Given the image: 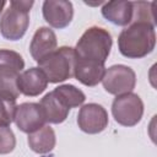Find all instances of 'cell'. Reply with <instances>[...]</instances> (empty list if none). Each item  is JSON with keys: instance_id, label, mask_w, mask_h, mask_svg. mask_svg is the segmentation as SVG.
I'll use <instances>...</instances> for the list:
<instances>
[{"instance_id": "obj_18", "label": "cell", "mask_w": 157, "mask_h": 157, "mask_svg": "<svg viewBox=\"0 0 157 157\" xmlns=\"http://www.w3.org/2000/svg\"><path fill=\"white\" fill-rule=\"evenodd\" d=\"M16 99L10 94H0V125L9 126L13 121L17 108Z\"/></svg>"}, {"instance_id": "obj_6", "label": "cell", "mask_w": 157, "mask_h": 157, "mask_svg": "<svg viewBox=\"0 0 157 157\" xmlns=\"http://www.w3.org/2000/svg\"><path fill=\"white\" fill-rule=\"evenodd\" d=\"M102 83L104 90L110 94H123L131 92L136 85V75L134 70L125 65H113L108 67L103 75Z\"/></svg>"}, {"instance_id": "obj_20", "label": "cell", "mask_w": 157, "mask_h": 157, "mask_svg": "<svg viewBox=\"0 0 157 157\" xmlns=\"http://www.w3.org/2000/svg\"><path fill=\"white\" fill-rule=\"evenodd\" d=\"M16 80L17 78H11L0 74V94H10L15 98H18L20 92L16 86Z\"/></svg>"}, {"instance_id": "obj_7", "label": "cell", "mask_w": 157, "mask_h": 157, "mask_svg": "<svg viewBox=\"0 0 157 157\" xmlns=\"http://www.w3.org/2000/svg\"><path fill=\"white\" fill-rule=\"evenodd\" d=\"M77 124L86 134H99L108 125V113L101 104H85L78 112Z\"/></svg>"}, {"instance_id": "obj_19", "label": "cell", "mask_w": 157, "mask_h": 157, "mask_svg": "<svg viewBox=\"0 0 157 157\" xmlns=\"http://www.w3.org/2000/svg\"><path fill=\"white\" fill-rule=\"evenodd\" d=\"M16 139L13 131L5 125H0V155H7L13 151Z\"/></svg>"}, {"instance_id": "obj_10", "label": "cell", "mask_w": 157, "mask_h": 157, "mask_svg": "<svg viewBox=\"0 0 157 157\" xmlns=\"http://www.w3.org/2000/svg\"><path fill=\"white\" fill-rule=\"evenodd\" d=\"M16 86L20 93L27 97H36L47 88L48 80L39 67H31L18 75Z\"/></svg>"}, {"instance_id": "obj_13", "label": "cell", "mask_w": 157, "mask_h": 157, "mask_svg": "<svg viewBox=\"0 0 157 157\" xmlns=\"http://www.w3.org/2000/svg\"><path fill=\"white\" fill-rule=\"evenodd\" d=\"M102 15L117 26H128L132 21L134 9L131 1H108L102 7Z\"/></svg>"}, {"instance_id": "obj_2", "label": "cell", "mask_w": 157, "mask_h": 157, "mask_svg": "<svg viewBox=\"0 0 157 157\" xmlns=\"http://www.w3.org/2000/svg\"><path fill=\"white\" fill-rule=\"evenodd\" d=\"M112 44V36L107 29L96 26L90 27L83 32L74 48L75 56L77 59L104 64L110 53Z\"/></svg>"}, {"instance_id": "obj_22", "label": "cell", "mask_w": 157, "mask_h": 157, "mask_svg": "<svg viewBox=\"0 0 157 157\" xmlns=\"http://www.w3.org/2000/svg\"><path fill=\"white\" fill-rule=\"evenodd\" d=\"M47 157H54V156H47Z\"/></svg>"}, {"instance_id": "obj_9", "label": "cell", "mask_w": 157, "mask_h": 157, "mask_svg": "<svg viewBox=\"0 0 157 157\" xmlns=\"http://www.w3.org/2000/svg\"><path fill=\"white\" fill-rule=\"evenodd\" d=\"M42 10L47 23L58 29L67 27L74 17L72 4L65 0H47L43 2Z\"/></svg>"}, {"instance_id": "obj_5", "label": "cell", "mask_w": 157, "mask_h": 157, "mask_svg": "<svg viewBox=\"0 0 157 157\" xmlns=\"http://www.w3.org/2000/svg\"><path fill=\"white\" fill-rule=\"evenodd\" d=\"M112 113L115 121L123 126H134L140 123L144 114V103L141 98L132 93H123L114 98Z\"/></svg>"}, {"instance_id": "obj_3", "label": "cell", "mask_w": 157, "mask_h": 157, "mask_svg": "<svg viewBox=\"0 0 157 157\" xmlns=\"http://www.w3.org/2000/svg\"><path fill=\"white\" fill-rule=\"evenodd\" d=\"M32 6V0L10 1L9 9L0 17V33L5 39L18 40L25 36L29 25V10Z\"/></svg>"}, {"instance_id": "obj_16", "label": "cell", "mask_w": 157, "mask_h": 157, "mask_svg": "<svg viewBox=\"0 0 157 157\" xmlns=\"http://www.w3.org/2000/svg\"><path fill=\"white\" fill-rule=\"evenodd\" d=\"M23 69V58L17 52L10 49H0V74L11 78H17Z\"/></svg>"}, {"instance_id": "obj_21", "label": "cell", "mask_w": 157, "mask_h": 157, "mask_svg": "<svg viewBox=\"0 0 157 157\" xmlns=\"http://www.w3.org/2000/svg\"><path fill=\"white\" fill-rule=\"evenodd\" d=\"M6 5V1H4V0H0V13H1V11H2V9H4V6Z\"/></svg>"}, {"instance_id": "obj_8", "label": "cell", "mask_w": 157, "mask_h": 157, "mask_svg": "<svg viewBox=\"0 0 157 157\" xmlns=\"http://www.w3.org/2000/svg\"><path fill=\"white\" fill-rule=\"evenodd\" d=\"M13 121L16 126L26 134L39 130L47 123L39 103H22L17 105Z\"/></svg>"}, {"instance_id": "obj_12", "label": "cell", "mask_w": 157, "mask_h": 157, "mask_svg": "<svg viewBox=\"0 0 157 157\" xmlns=\"http://www.w3.org/2000/svg\"><path fill=\"white\" fill-rule=\"evenodd\" d=\"M104 72H105L104 64L88 61V60H83V59H77L75 56L74 76L82 85L88 86V87H93V86L98 85L103 78Z\"/></svg>"}, {"instance_id": "obj_14", "label": "cell", "mask_w": 157, "mask_h": 157, "mask_svg": "<svg viewBox=\"0 0 157 157\" xmlns=\"http://www.w3.org/2000/svg\"><path fill=\"white\" fill-rule=\"evenodd\" d=\"M42 110H43V114H44V118H45V121L47 123H50V124H60L63 123L67 115H69V108L52 92L47 93L40 103H39Z\"/></svg>"}, {"instance_id": "obj_1", "label": "cell", "mask_w": 157, "mask_h": 157, "mask_svg": "<svg viewBox=\"0 0 157 157\" xmlns=\"http://www.w3.org/2000/svg\"><path fill=\"white\" fill-rule=\"evenodd\" d=\"M156 45L155 26L148 22L134 21L118 37V48L121 55L140 59L150 54Z\"/></svg>"}, {"instance_id": "obj_17", "label": "cell", "mask_w": 157, "mask_h": 157, "mask_svg": "<svg viewBox=\"0 0 157 157\" xmlns=\"http://www.w3.org/2000/svg\"><path fill=\"white\" fill-rule=\"evenodd\" d=\"M53 93L69 109L81 105L85 102V99H86L85 93L81 90H78L77 87H75L74 85H61V86L54 88Z\"/></svg>"}, {"instance_id": "obj_11", "label": "cell", "mask_w": 157, "mask_h": 157, "mask_svg": "<svg viewBox=\"0 0 157 157\" xmlns=\"http://www.w3.org/2000/svg\"><path fill=\"white\" fill-rule=\"evenodd\" d=\"M58 45L56 36L53 29L49 27H40L33 34V38L29 44V53L32 58L39 63L49 54H52Z\"/></svg>"}, {"instance_id": "obj_4", "label": "cell", "mask_w": 157, "mask_h": 157, "mask_svg": "<svg viewBox=\"0 0 157 157\" xmlns=\"http://www.w3.org/2000/svg\"><path fill=\"white\" fill-rule=\"evenodd\" d=\"M75 50L71 47L56 48L52 54L38 63V67L45 74L48 82L58 83L74 76Z\"/></svg>"}, {"instance_id": "obj_15", "label": "cell", "mask_w": 157, "mask_h": 157, "mask_svg": "<svg viewBox=\"0 0 157 157\" xmlns=\"http://www.w3.org/2000/svg\"><path fill=\"white\" fill-rule=\"evenodd\" d=\"M55 142V132L49 125H44L39 130L28 134V146L38 155L49 153L54 148Z\"/></svg>"}]
</instances>
